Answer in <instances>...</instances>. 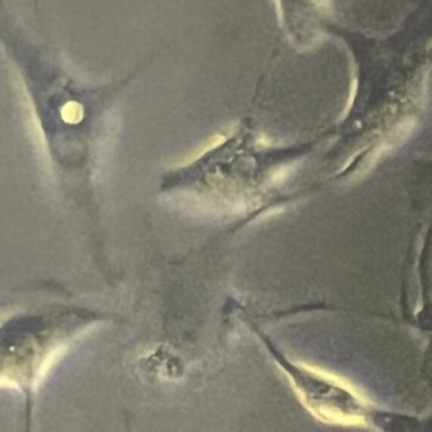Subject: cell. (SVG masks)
<instances>
[{"label":"cell","mask_w":432,"mask_h":432,"mask_svg":"<svg viewBox=\"0 0 432 432\" xmlns=\"http://www.w3.org/2000/svg\"><path fill=\"white\" fill-rule=\"evenodd\" d=\"M265 344L313 415L339 425H357L369 420L372 412L357 393L333 377L289 362L268 339Z\"/></svg>","instance_id":"obj_1"},{"label":"cell","mask_w":432,"mask_h":432,"mask_svg":"<svg viewBox=\"0 0 432 432\" xmlns=\"http://www.w3.org/2000/svg\"><path fill=\"white\" fill-rule=\"evenodd\" d=\"M357 92H359V79L354 77V79H351L349 98L346 100V105H345L344 111H342V114H341L342 119H345V118L350 114L352 105H354L355 100H357Z\"/></svg>","instance_id":"obj_2"},{"label":"cell","mask_w":432,"mask_h":432,"mask_svg":"<svg viewBox=\"0 0 432 432\" xmlns=\"http://www.w3.org/2000/svg\"><path fill=\"white\" fill-rule=\"evenodd\" d=\"M273 3H274L275 12H276L279 26H283V23H284V9L281 6V0H273Z\"/></svg>","instance_id":"obj_3"},{"label":"cell","mask_w":432,"mask_h":432,"mask_svg":"<svg viewBox=\"0 0 432 432\" xmlns=\"http://www.w3.org/2000/svg\"><path fill=\"white\" fill-rule=\"evenodd\" d=\"M331 1L333 0H315V6L320 11H328L331 8Z\"/></svg>","instance_id":"obj_4"}]
</instances>
